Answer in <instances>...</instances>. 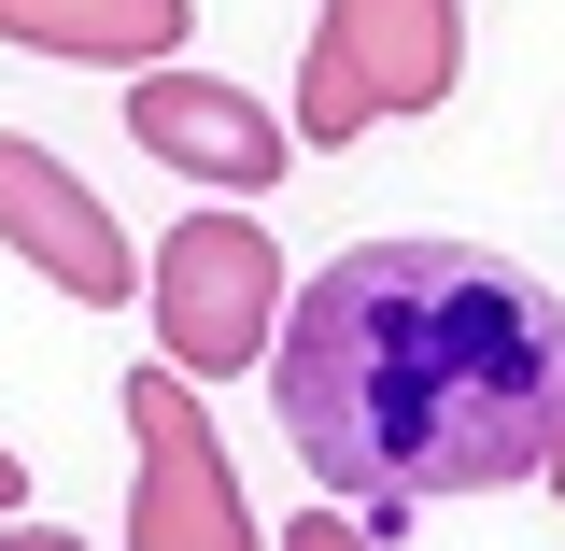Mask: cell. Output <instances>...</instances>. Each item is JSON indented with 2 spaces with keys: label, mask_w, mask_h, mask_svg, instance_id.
Here are the masks:
<instances>
[{
  "label": "cell",
  "mask_w": 565,
  "mask_h": 551,
  "mask_svg": "<svg viewBox=\"0 0 565 551\" xmlns=\"http://www.w3.org/2000/svg\"><path fill=\"white\" fill-rule=\"evenodd\" d=\"M255 368L297 467L411 538L424 495L537 481L565 424V297L481 241H353L282 297Z\"/></svg>",
  "instance_id": "6da1fadb"
},
{
  "label": "cell",
  "mask_w": 565,
  "mask_h": 551,
  "mask_svg": "<svg viewBox=\"0 0 565 551\" xmlns=\"http://www.w3.org/2000/svg\"><path fill=\"white\" fill-rule=\"evenodd\" d=\"M141 297H156V353L184 382H241L269 353V326H282V241L255 212H184Z\"/></svg>",
  "instance_id": "7a4b0ae2"
},
{
  "label": "cell",
  "mask_w": 565,
  "mask_h": 551,
  "mask_svg": "<svg viewBox=\"0 0 565 551\" xmlns=\"http://www.w3.org/2000/svg\"><path fill=\"white\" fill-rule=\"evenodd\" d=\"M114 411H128V453H141V481H128V551H255V495L226 481L212 411H199V382H184L170 353H141Z\"/></svg>",
  "instance_id": "3957f363"
},
{
  "label": "cell",
  "mask_w": 565,
  "mask_h": 551,
  "mask_svg": "<svg viewBox=\"0 0 565 551\" xmlns=\"http://www.w3.org/2000/svg\"><path fill=\"white\" fill-rule=\"evenodd\" d=\"M128 141L156 156V170H199V184H226V199H255V184H282V141L297 128H282L269 99L184 71V57H141L128 71Z\"/></svg>",
  "instance_id": "277c9868"
},
{
  "label": "cell",
  "mask_w": 565,
  "mask_h": 551,
  "mask_svg": "<svg viewBox=\"0 0 565 551\" xmlns=\"http://www.w3.org/2000/svg\"><path fill=\"white\" fill-rule=\"evenodd\" d=\"M0 241L57 283L71 311H114V297H141L128 226H114V212H99V184H85V170H57L43 141H0Z\"/></svg>",
  "instance_id": "5b68a950"
},
{
  "label": "cell",
  "mask_w": 565,
  "mask_h": 551,
  "mask_svg": "<svg viewBox=\"0 0 565 551\" xmlns=\"http://www.w3.org/2000/svg\"><path fill=\"white\" fill-rule=\"evenodd\" d=\"M311 57H326L353 99H367V128L438 114V99L467 85V0H326Z\"/></svg>",
  "instance_id": "8992f818"
},
{
  "label": "cell",
  "mask_w": 565,
  "mask_h": 551,
  "mask_svg": "<svg viewBox=\"0 0 565 551\" xmlns=\"http://www.w3.org/2000/svg\"><path fill=\"white\" fill-rule=\"evenodd\" d=\"M199 0H0V43L29 57H99V71H141V57H184Z\"/></svg>",
  "instance_id": "52a82bcc"
},
{
  "label": "cell",
  "mask_w": 565,
  "mask_h": 551,
  "mask_svg": "<svg viewBox=\"0 0 565 551\" xmlns=\"http://www.w3.org/2000/svg\"><path fill=\"white\" fill-rule=\"evenodd\" d=\"M297 141H311V156H340V141H367V99H353V85H340L326 57H297Z\"/></svg>",
  "instance_id": "ba28073f"
},
{
  "label": "cell",
  "mask_w": 565,
  "mask_h": 551,
  "mask_svg": "<svg viewBox=\"0 0 565 551\" xmlns=\"http://www.w3.org/2000/svg\"><path fill=\"white\" fill-rule=\"evenodd\" d=\"M0 509H29V467H14V453H0Z\"/></svg>",
  "instance_id": "9c48e42d"
},
{
  "label": "cell",
  "mask_w": 565,
  "mask_h": 551,
  "mask_svg": "<svg viewBox=\"0 0 565 551\" xmlns=\"http://www.w3.org/2000/svg\"><path fill=\"white\" fill-rule=\"evenodd\" d=\"M537 481H552V495H565V424H552V453H537Z\"/></svg>",
  "instance_id": "30bf717a"
}]
</instances>
